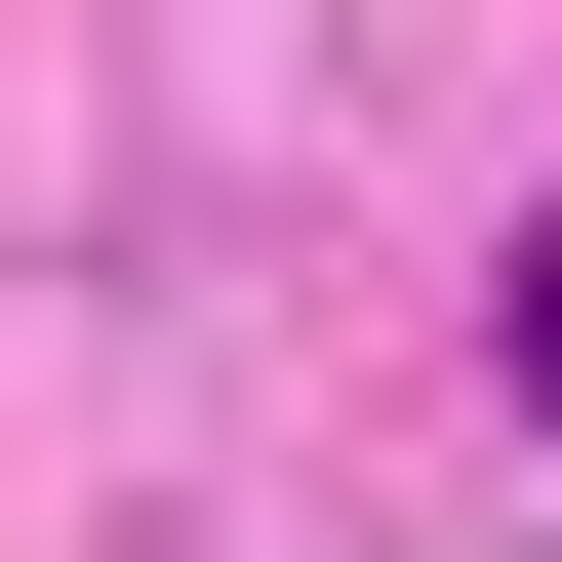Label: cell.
Here are the masks:
<instances>
[{"instance_id": "cell-1", "label": "cell", "mask_w": 562, "mask_h": 562, "mask_svg": "<svg viewBox=\"0 0 562 562\" xmlns=\"http://www.w3.org/2000/svg\"><path fill=\"white\" fill-rule=\"evenodd\" d=\"M522 402H562V201H522Z\"/></svg>"}]
</instances>
